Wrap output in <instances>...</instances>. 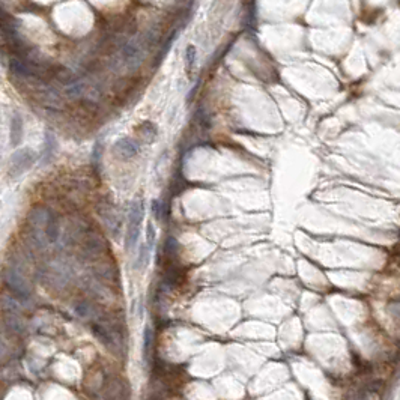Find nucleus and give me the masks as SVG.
I'll use <instances>...</instances> for the list:
<instances>
[{
    "label": "nucleus",
    "mask_w": 400,
    "mask_h": 400,
    "mask_svg": "<svg viewBox=\"0 0 400 400\" xmlns=\"http://www.w3.org/2000/svg\"><path fill=\"white\" fill-rule=\"evenodd\" d=\"M94 335L98 338V340L102 343V345H113L115 342V338L113 335L110 334V331H107L105 328L100 327V325H94Z\"/></svg>",
    "instance_id": "6e6552de"
},
{
    "label": "nucleus",
    "mask_w": 400,
    "mask_h": 400,
    "mask_svg": "<svg viewBox=\"0 0 400 400\" xmlns=\"http://www.w3.org/2000/svg\"><path fill=\"white\" fill-rule=\"evenodd\" d=\"M113 150L119 158L130 160L137 155L138 150H140V146H138V143L134 140V138L124 137V138H119V140L115 143Z\"/></svg>",
    "instance_id": "20e7f679"
},
{
    "label": "nucleus",
    "mask_w": 400,
    "mask_h": 400,
    "mask_svg": "<svg viewBox=\"0 0 400 400\" xmlns=\"http://www.w3.org/2000/svg\"><path fill=\"white\" fill-rule=\"evenodd\" d=\"M150 343H152V330L149 327H146L145 328V334H143V353H145V355H148V353H149Z\"/></svg>",
    "instance_id": "f8f14e48"
},
{
    "label": "nucleus",
    "mask_w": 400,
    "mask_h": 400,
    "mask_svg": "<svg viewBox=\"0 0 400 400\" xmlns=\"http://www.w3.org/2000/svg\"><path fill=\"white\" fill-rule=\"evenodd\" d=\"M5 352H6V346H5V343L2 340H0V358L5 355Z\"/></svg>",
    "instance_id": "2eb2a0df"
},
{
    "label": "nucleus",
    "mask_w": 400,
    "mask_h": 400,
    "mask_svg": "<svg viewBox=\"0 0 400 400\" xmlns=\"http://www.w3.org/2000/svg\"><path fill=\"white\" fill-rule=\"evenodd\" d=\"M137 133L140 134V137L143 138V142H146V143L155 142V138H157V128L153 127L150 122H143V124L138 125Z\"/></svg>",
    "instance_id": "0eeeda50"
},
{
    "label": "nucleus",
    "mask_w": 400,
    "mask_h": 400,
    "mask_svg": "<svg viewBox=\"0 0 400 400\" xmlns=\"http://www.w3.org/2000/svg\"><path fill=\"white\" fill-rule=\"evenodd\" d=\"M145 244L149 249H153V245H155V227H153V224L150 221L146 226V242Z\"/></svg>",
    "instance_id": "9d476101"
},
{
    "label": "nucleus",
    "mask_w": 400,
    "mask_h": 400,
    "mask_svg": "<svg viewBox=\"0 0 400 400\" xmlns=\"http://www.w3.org/2000/svg\"><path fill=\"white\" fill-rule=\"evenodd\" d=\"M145 217V205L142 199H134L130 208L128 215V229H127V236H125V245L127 250L133 251L137 245V241L140 238V230H142V221Z\"/></svg>",
    "instance_id": "f257e3e1"
},
{
    "label": "nucleus",
    "mask_w": 400,
    "mask_h": 400,
    "mask_svg": "<svg viewBox=\"0 0 400 400\" xmlns=\"http://www.w3.org/2000/svg\"><path fill=\"white\" fill-rule=\"evenodd\" d=\"M6 322H8V325H9L14 331H17V333H21V331H23V324H21V320H20L17 316L8 315V316H6Z\"/></svg>",
    "instance_id": "9b49d317"
},
{
    "label": "nucleus",
    "mask_w": 400,
    "mask_h": 400,
    "mask_svg": "<svg viewBox=\"0 0 400 400\" xmlns=\"http://www.w3.org/2000/svg\"><path fill=\"white\" fill-rule=\"evenodd\" d=\"M101 155H102V143L97 142L94 146V166L97 168H100V163H101Z\"/></svg>",
    "instance_id": "ddd939ff"
},
{
    "label": "nucleus",
    "mask_w": 400,
    "mask_h": 400,
    "mask_svg": "<svg viewBox=\"0 0 400 400\" xmlns=\"http://www.w3.org/2000/svg\"><path fill=\"white\" fill-rule=\"evenodd\" d=\"M35 160H36V153L32 150V149H20L17 150L12 155L11 158V167H9V172L14 175V176H18L21 173H24L27 168H30L33 164H35Z\"/></svg>",
    "instance_id": "f03ea898"
},
{
    "label": "nucleus",
    "mask_w": 400,
    "mask_h": 400,
    "mask_svg": "<svg viewBox=\"0 0 400 400\" xmlns=\"http://www.w3.org/2000/svg\"><path fill=\"white\" fill-rule=\"evenodd\" d=\"M152 212L157 217V220L161 218V203H160V200H153L152 202Z\"/></svg>",
    "instance_id": "4468645a"
},
{
    "label": "nucleus",
    "mask_w": 400,
    "mask_h": 400,
    "mask_svg": "<svg viewBox=\"0 0 400 400\" xmlns=\"http://www.w3.org/2000/svg\"><path fill=\"white\" fill-rule=\"evenodd\" d=\"M196 59H197V50H196V47H194V45H188L187 50H185V68H187L188 74H191V71L196 67Z\"/></svg>",
    "instance_id": "1a4fd4ad"
},
{
    "label": "nucleus",
    "mask_w": 400,
    "mask_h": 400,
    "mask_svg": "<svg viewBox=\"0 0 400 400\" xmlns=\"http://www.w3.org/2000/svg\"><path fill=\"white\" fill-rule=\"evenodd\" d=\"M5 282L6 284L20 297H29V287L24 280V277L14 268H8L5 271Z\"/></svg>",
    "instance_id": "39448f33"
},
{
    "label": "nucleus",
    "mask_w": 400,
    "mask_h": 400,
    "mask_svg": "<svg viewBox=\"0 0 400 400\" xmlns=\"http://www.w3.org/2000/svg\"><path fill=\"white\" fill-rule=\"evenodd\" d=\"M23 135V120L20 119L18 115H14L11 120V143L14 146H17L21 140Z\"/></svg>",
    "instance_id": "423d86ee"
},
{
    "label": "nucleus",
    "mask_w": 400,
    "mask_h": 400,
    "mask_svg": "<svg viewBox=\"0 0 400 400\" xmlns=\"http://www.w3.org/2000/svg\"><path fill=\"white\" fill-rule=\"evenodd\" d=\"M120 54H122V60H124V64L130 69L138 68L143 62V53H142L140 47H138V45L134 44V42L125 44L124 49H122V51H120Z\"/></svg>",
    "instance_id": "7ed1b4c3"
}]
</instances>
